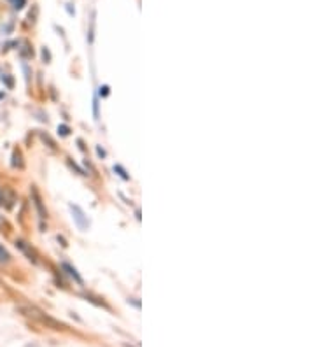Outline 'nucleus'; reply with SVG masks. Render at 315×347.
<instances>
[{"mask_svg": "<svg viewBox=\"0 0 315 347\" xmlns=\"http://www.w3.org/2000/svg\"><path fill=\"white\" fill-rule=\"evenodd\" d=\"M70 211H72V214H74V219H75V223H77V226L81 228V230H86L88 224H89V221H88V217L84 216V212L81 211V207H77V205H70Z\"/></svg>", "mask_w": 315, "mask_h": 347, "instance_id": "nucleus-1", "label": "nucleus"}, {"mask_svg": "<svg viewBox=\"0 0 315 347\" xmlns=\"http://www.w3.org/2000/svg\"><path fill=\"white\" fill-rule=\"evenodd\" d=\"M114 170H117V172H119V175H121V177H123V179H130V177H128V175H126V172H124V170L121 169L119 165H117V167H114Z\"/></svg>", "mask_w": 315, "mask_h": 347, "instance_id": "nucleus-7", "label": "nucleus"}, {"mask_svg": "<svg viewBox=\"0 0 315 347\" xmlns=\"http://www.w3.org/2000/svg\"><path fill=\"white\" fill-rule=\"evenodd\" d=\"M62 266H63V270H67V272H68V276H72V277H74L75 281L79 282V284H82V279H81V276H79V274H77V270H75L74 266H72V265H68V263H63Z\"/></svg>", "mask_w": 315, "mask_h": 347, "instance_id": "nucleus-3", "label": "nucleus"}, {"mask_svg": "<svg viewBox=\"0 0 315 347\" xmlns=\"http://www.w3.org/2000/svg\"><path fill=\"white\" fill-rule=\"evenodd\" d=\"M100 95H104V97H105V95H109V86H102L100 88Z\"/></svg>", "mask_w": 315, "mask_h": 347, "instance_id": "nucleus-9", "label": "nucleus"}, {"mask_svg": "<svg viewBox=\"0 0 315 347\" xmlns=\"http://www.w3.org/2000/svg\"><path fill=\"white\" fill-rule=\"evenodd\" d=\"M16 247H20V249L23 251L25 254H28V258L30 260H33L35 261V256H33V251L30 249L28 246H26V242H23V240H16Z\"/></svg>", "mask_w": 315, "mask_h": 347, "instance_id": "nucleus-4", "label": "nucleus"}, {"mask_svg": "<svg viewBox=\"0 0 315 347\" xmlns=\"http://www.w3.org/2000/svg\"><path fill=\"white\" fill-rule=\"evenodd\" d=\"M11 4H13L14 9H23V6L26 4V0H11Z\"/></svg>", "mask_w": 315, "mask_h": 347, "instance_id": "nucleus-6", "label": "nucleus"}, {"mask_svg": "<svg viewBox=\"0 0 315 347\" xmlns=\"http://www.w3.org/2000/svg\"><path fill=\"white\" fill-rule=\"evenodd\" d=\"M58 132L65 137V135H68V132H70V130H68V127H65V125H62V127H58Z\"/></svg>", "mask_w": 315, "mask_h": 347, "instance_id": "nucleus-8", "label": "nucleus"}, {"mask_svg": "<svg viewBox=\"0 0 315 347\" xmlns=\"http://www.w3.org/2000/svg\"><path fill=\"white\" fill-rule=\"evenodd\" d=\"M32 195H33V200H35L37 209H39V212H40V217H46V211L42 207V200H40V195H39V191H37L35 188L32 189Z\"/></svg>", "mask_w": 315, "mask_h": 347, "instance_id": "nucleus-2", "label": "nucleus"}, {"mask_svg": "<svg viewBox=\"0 0 315 347\" xmlns=\"http://www.w3.org/2000/svg\"><path fill=\"white\" fill-rule=\"evenodd\" d=\"M11 260V256H9V253H7V249L6 247L0 244V263H7Z\"/></svg>", "mask_w": 315, "mask_h": 347, "instance_id": "nucleus-5", "label": "nucleus"}]
</instances>
